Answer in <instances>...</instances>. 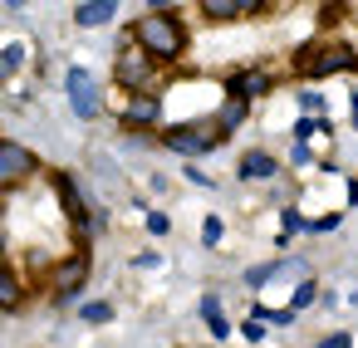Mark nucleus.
Instances as JSON below:
<instances>
[{
    "mask_svg": "<svg viewBox=\"0 0 358 348\" xmlns=\"http://www.w3.org/2000/svg\"><path fill=\"white\" fill-rule=\"evenodd\" d=\"M113 15H118L113 0H84V6H74V20H79V25H103V20H113Z\"/></svg>",
    "mask_w": 358,
    "mask_h": 348,
    "instance_id": "11",
    "label": "nucleus"
},
{
    "mask_svg": "<svg viewBox=\"0 0 358 348\" xmlns=\"http://www.w3.org/2000/svg\"><path fill=\"white\" fill-rule=\"evenodd\" d=\"M250 10H260V0H201V15H211V20H236Z\"/></svg>",
    "mask_w": 358,
    "mask_h": 348,
    "instance_id": "9",
    "label": "nucleus"
},
{
    "mask_svg": "<svg viewBox=\"0 0 358 348\" xmlns=\"http://www.w3.org/2000/svg\"><path fill=\"white\" fill-rule=\"evenodd\" d=\"M304 304H314V280H299V289H294V304H289V309L299 314Z\"/></svg>",
    "mask_w": 358,
    "mask_h": 348,
    "instance_id": "18",
    "label": "nucleus"
},
{
    "mask_svg": "<svg viewBox=\"0 0 358 348\" xmlns=\"http://www.w3.org/2000/svg\"><path fill=\"white\" fill-rule=\"evenodd\" d=\"M30 172H35V157H30L20 143H0V182L15 187V182H25Z\"/></svg>",
    "mask_w": 358,
    "mask_h": 348,
    "instance_id": "6",
    "label": "nucleus"
},
{
    "mask_svg": "<svg viewBox=\"0 0 358 348\" xmlns=\"http://www.w3.org/2000/svg\"><path fill=\"white\" fill-rule=\"evenodd\" d=\"M0 299H6V309H15V304H20V284H15V275L0 280Z\"/></svg>",
    "mask_w": 358,
    "mask_h": 348,
    "instance_id": "17",
    "label": "nucleus"
},
{
    "mask_svg": "<svg viewBox=\"0 0 358 348\" xmlns=\"http://www.w3.org/2000/svg\"><path fill=\"white\" fill-rule=\"evenodd\" d=\"M55 187H59V196H64V206H69V221H74V226H79V235H84V231L94 226V216H89V206H84V191L74 187V177H59Z\"/></svg>",
    "mask_w": 358,
    "mask_h": 348,
    "instance_id": "7",
    "label": "nucleus"
},
{
    "mask_svg": "<svg viewBox=\"0 0 358 348\" xmlns=\"http://www.w3.org/2000/svg\"><path fill=\"white\" fill-rule=\"evenodd\" d=\"M245 118V99H226L221 103V118H216V128H236Z\"/></svg>",
    "mask_w": 358,
    "mask_h": 348,
    "instance_id": "15",
    "label": "nucleus"
},
{
    "mask_svg": "<svg viewBox=\"0 0 358 348\" xmlns=\"http://www.w3.org/2000/svg\"><path fill=\"white\" fill-rule=\"evenodd\" d=\"M167 226H172V221H167L162 211H152V216H148V231H152V235H167Z\"/></svg>",
    "mask_w": 358,
    "mask_h": 348,
    "instance_id": "22",
    "label": "nucleus"
},
{
    "mask_svg": "<svg viewBox=\"0 0 358 348\" xmlns=\"http://www.w3.org/2000/svg\"><path fill=\"white\" fill-rule=\"evenodd\" d=\"M79 314H84L89 324H103V319H108V304H103V299H94V304H84Z\"/></svg>",
    "mask_w": 358,
    "mask_h": 348,
    "instance_id": "19",
    "label": "nucleus"
},
{
    "mask_svg": "<svg viewBox=\"0 0 358 348\" xmlns=\"http://www.w3.org/2000/svg\"><path fill=\"white\" fill-rule=\"evenodd\" d=\"M348 196H353V206H358V182H353V187H348Z\"/></svg>",
    "mask_w": 358,
    "mask_h": 348,
    "instance_id": "28",
    "label": "nucleus"
},
{
    "mask_svg": "<svg viewBox=\"0 0 358 348\" xmlns=\"http://www.w3.org/2000/svg\"><path fill=\"white\" fill-rule=\"evenodd\" d=\"M314 133H329V123H324V118H299V128H294V138H299V143H309Z\"/></svg>",
    "mask_w": 358,
    "mask_h": 348,
    "instance_id": "16",
    "label": "nucleus"
},
{
    "mask_svg": "<svg viewBox=\"0 0 358 348\" xmlns=\"http://www.w3.org/2000/svg\"><path fill=\"white\" fill-rule=\"evenodd\" d=\"M201 240H206V245H216V240H221V221H216V216L206 221V231H201Z\"/></svg>",
    "mask_w": 358,
    "mask_h": 348,
    "instance_id": "24",
    "label": "nucleus"
},
{
    "mask_svg": "<svg viewBox=\"0 0 358 348\" xmlns=\"http://www.w3.org/2000/svg\"><path fill=\"white\" fill-rule=\"evenodd\" d=\"M157 74V59L143 50V45H123L118 50V84L123 89H148Z\"/></svg>",
    "mask_w": 358,
    "mask_h": 348,
    "instance_id": "2",
    "label": "nucleus"
},
{
    "mask_svg": "<svg viewBox=\"0 0 358 348\" xmlns=\"http://www.w3.org/2000/svg\"><path fill=\"white\" fill-rule=\"evenodd\" d=\"M241 172H245V177H275V157H265V152H245V157H241Z\"/></svg>",
    "mask_w": 358,
    "mask_h": 348,
    "instance_id": "14",
    "label": "nucleus"
},
{
    "mask_svg": "<svg viewBox=\"0 0 358 348\" xmlns=\"http://www.w3.org/2000/svg\"><path fill=\"white\" fill-rule=\"evenodd\" d=\"M299 103H304V113H319L324 108V94H299Z\"/></svg>",
    "mask_w": 358,
    "mask_h": 348,
    "instance_id": "23",
    "label": "nucleus"
},
{
    "mask_svg": "<svg viewBox=\"0 0 358 348\" xmlns=\"http://www.w3.org/2000/svg\"><path fill=\"white\" fill-rule=\"evenodd\" d=\"M201 314H206V324H211V333H216V338H226V333H231V324H226V314H221V299H216V294H201Z\"/></svg>",
    "mask_w": 358,
    "mask_h": 348,
    "instance_id": "13",
    "label": "nucleus"
},
{
    "mask_svg": "<svg viewBox=\"0 0 358 348\" xmlns=\"http://www.w3.org/2000/svg\"><path fill=\"white\" fill-rule=\"evenodd\" d=\"M157 113H162V103H157L152 94H138V99L128 103V123H157Z\"/></svg>",
    "mask_w": 358,
    "mask_h": 348,
    "instance_id": "12",
    "label": "nucleus"
},
{
    "mask_svg": "<svg viewBox=\"0 0 358 348\" xmlns=\"http://www.w3.org/2000/svg\"><path fill=\"white\" fill-rule=\"evenodd\" d=\"M348 343H353V338H348V333H334V338H324V343H319V348H348Z\"/></svg>",
    "mask_w": 358,
    "mask_h": 348,
    "instance_id": "26",
    "label": "nucleus"
},
{
    "mask_svg": "<svg viewBox=\"0 0 358 348\" xmlns=\"http://www.w3.org/2000/svg\"><path fill=\"white\" fill-rule=\"evenodd\" d=\"M338 69H358V55L353 50H319V55H304L299 59V74H314V79L338 74Z\"/></svg>",
    "mask_w": 358,
    "mask_h": 348,
    "instance_id": "4",
    "label": "nucleus"
},
{
    "mask_svg": "<svg viewBox=\"0 0 358 348\" xmlns=\"http://www.w3.org/2000/svg\"><path fill=\"white\" fill-rule=\"evenodd\" d=\"M162 143H167L172 152H187V157H196V152H211V147L221 143V133H216V128H172Z\"/></svg>",
    "mask_w": 358,
    "mask_h": 348,
    "instance_id": "5",
    "label": "nucleus"
},
{
    "mask_svg": "<svg viewBox=\"0 0 358 348\" xmlns=\"http://www.w3.org/2000/svg\"><path fill=\"white\" fill-rule=\"evenodd\" d=\"M133 45H143L152 59L172 64V59H182V50H187V30H182L167 10H152V15H143V20L133 25Z\"/></svg>",
    "mask_w": 358,
    "mask_h": 348,
    "instance_id": "1",
    "label": "nucleus"
},
{
    "mask_svg": "<svg viewBox=\"0 0 358 348\" xmlns=\"http://www.w3.org/2000/svg\"><path fill=\"white\" fill-rule=\"evenodd\" d=\"M84 275H89V260L84 255H69L55 275H50V289H59V294H69L74 284H84Z\"/></svg>",
    "mask_w": 358,
    "mask_h": 348,
    "instance_id": "8",
    "label": "nucleus"
},
{
    "mask_svg": "<svg viewBox=\"0 0 358 348\" xmlns=\"http://www.w3.org/2000/svg\"><path fill=\"white\" fill-rule=\"evenodd\" d=\"M0 69H6V74H15V69H20V45H10V50H6V59H0Z\"/></svg>",
    "mask_w": 358,
    "mask_h": 348,
    "instance_id": "21",
    "label": "nucleus"
},
{
    "mask_svg": "<svg viewBox=\"0 0 358 348\" xmlns=\"http://www.w3.org/2000/svg\"><path fill=\"white\" fill-rule=\"evenodd\" d=\"M241 333H245L250 343H260V338H265V319H245V324H241Z\"/></svg>",
    "mask_w": 358,
    "mask_h": 348,
    "instance_id": "20",
    "label": "nucleus"
},
{
    "mask_svg": "<svg viewBox=\"0 0 358 348\" xmlns=\"http://www.w3.org/2000/svg\"><path fill=\"white\" fill-rule=\"evenodd\" d=\"M348 113H353V123H358V94H353V99H348Z\"/></svg>",
    "mask_w": 358,
    "mask_h": 348,
    "instance_id": "27",
    "label": "nucleus"
},
{
    "mask_svg": "<svg viewBox=\"0 0 358 348\" xmlns=\"http://www.w3.org/2000/svg\"><path fill=\"white\" fill-rule=\"evenodd\" d=\"M280 221H285V231H304V221H299V211H280Z\"/></svg>",
    "mask_w": 358,
    "mask_h": 348,
    "instance_id": "25",
    "label": "nucleus"
},
{
    "mask_svg": "<svg viewBox=\"0 0 358 348\" xmlns=\"http://www.w3.org/2000/svg\"><path fill=\"white\" fill-rule=\"evenodd\" d=\"M64 89H69V108L79 118H94L99 113V89H94V74L89 69H69L64 74Z\"/></svg>",
    "mask_w": 358,
    "mask_h": 348,
    "instance_id": "3",
    "label": "nucleus"
},
{
    "mask_svg": "<svg viewBox=\"0 0 358 348\" xmlns=\"http://www.w3.org/2000/svg\"><path fill=\"white\" fill-rule=\"evenodd\" d=\"M260 94H270V74L265 69H250V74L231 79V99H260Z\"/></svg>",
    "mask_w": 358,
    "mask_h": 348,
    "instance_id": "10",
    "label": "nucleus"
}]
</instances>
